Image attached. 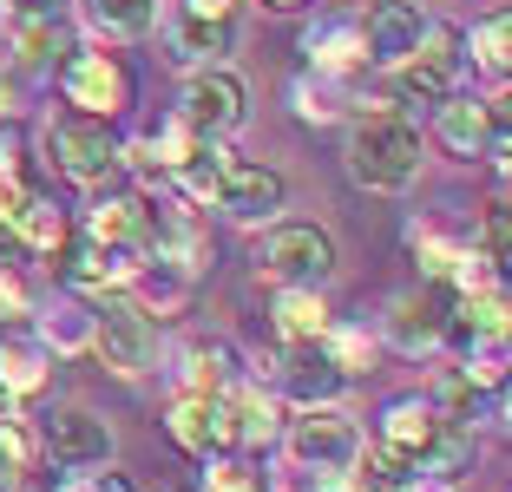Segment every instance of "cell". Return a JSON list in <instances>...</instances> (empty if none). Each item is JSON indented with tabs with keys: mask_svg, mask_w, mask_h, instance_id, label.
Returning <instances> with one entry per match:
<instances>
[{
	"mask_svg": "<svg viewBox=\"0 0 512 492\" xmlns=\"http://www.w3.org/2000/svg\"><path fill=\"white\" fill-rule=\"evenodd\" d=\"M421 164H427L421 132H414L394 105H375V112H362V119L348 125V178L362 184V191L394 197V191H407V184L421 178Z\"/></svg>",
	"mask_w": 512,
	"mask_h": 492,
	"instance_id": "1",
	"label": "cell"
},
{
	"mask_svg": "<svg viewBox=\"0 0 512 492\" xmlns=\"http://www.w3.org/2000/svg\"><path fill=\"white\" fill-rule=\"evenodd\" d=\"M256 283H302V289H322L335 276V237L322 224H263L256 237Z\"/></svg>",
	"mask_w": 512,
	"mask_h": 492,
	"instance_id": "2",
	"label": "cell"
},
{
	"mask_svg": "<svg viewBox=\"0 0 512 492\" xmlns=\"http://www.w3.org/2000/svg\"><path fill=\"white\" fill-rule=\"evenodd\" d=\"M92 355L112 374L138 381V374L158 368V322L125 289H99V302H92Z\"/></svg>",
	"mask_w": 512,
	"mask_h": 492,
	"instance_id": "3",
	"label": "cell"
},
{
	"mask_svg": "<svg viewBox=\"0 0 512 492\" xmlns=\"http://www.w3.org/2000/svg\"><path fill=\"white\" fill-rule=\"evenodd\" d=\"M283 453L302 466V473H348V466L362 460V440L368 433L355 427V414H342V407H296V420H289L283 433Z\"/></svg>",
	"mask_w": 512,
	"mask_h": 492,
	"instance_id": "4",
	"label": "cell"
},
{
	"mask_svg": "<svg viewBox=\"0 0 512 492\" xmlns=\"http://www.w3.org/2000/svg\"><path fill=\"white\" fill-rule=\"evenodd\" d=\"M46 164L73 184H112L119 171V138H112L106 119H92V112H60V119L46 125Z\"/></svg>",
	"mask_w": 512,
	"mask_h": 492,
	"instance_id": "5",
	"label": "cell"
},
{
	"mask_svg": "<svg viewBox=\"0 0 512 492\" xmlns=\"http://www.w3.org/2000/svg\"><path fill=\"white\" fill-rule=\"evenodd\" d=\"M60 92L73 112H92V119H119L125 105L138 99V79L132 66L119 60V53H106V46H92V53H66L60 60Z\"/></svg>",
	"mask_w": 512,
	"mask_h": 492,
	"instance_id": "6",
	"label": "cell"
},
{
	"mask_svg": "<svg viewBox=\"0 0 512 492\" xmlns=\"http://www.w3.org/2000/svg\"><path fill=\"white\" fill-rule=\"evenodd\" d=\"M178 119L191 125L197 138H230V132H243V119H250V92H243V79L230 73V66H191L184 99H178Z\"/></svg>",
	"mask_w": 512,
	"mask_h": 492,
	"instance_id": "7",
	"label": "cell"
},
{
	"mask_svg": "<svg viewBox=\"0 0 512 492\" xmlns=\"http://www.w3.org/2000/svg\"><path fill=\"white\" fill-rule=\"evenodd\" d=\"M460 66H467V53H460V33L440 27V20H427L421 46H414L401 66H388V73H394V92H401L407 105H440L453 86H460Z\"/></svg>",
	"mask_w": 512,
	"mask_h": 492,
	"instance_id": "8",
	"label": "cell"
},
{
	"mask_svg": "<svg viewBox=\"0 0 512 492\" xmlns=\"http://www.w3.org/2000/svg\"><path fill=\"white\" fill-rule=\"evenodd\" d=\"M211 204L224 210L230 224L263 230V224H276V217H283L289 184H283V171H276V164H256V158H224V178H217V197H211Z\"/></svg>",
	"mask_w": 512,
	"mask_h": 492,
	"instance_id": "9",
	"label": "cell"
},
{
	"mask_svg": "<svg viewBox=\"0 0 512 492\" xmlns=\"http://www.w3.org/2000/svg\"><path fill=\"white\" fill-rule=\"evenodd\" d=\"M60 276L73 289H125L132 283V269L145 263V243H106V237H86V230H66L60 237Z\"/></svg>",
	"mask_w": 512,
	"mask_h": 492,
	"instance_id": "10",
	"label": "cell"
},
{
	"mask_svg": "<svg viewBox=\"0 0 512 492\" xmlns=\"http://www.w3.org/2000/svg\"><path fill=\"white\" fill-rule=\"evenodd\" d=\"M276 433H283L276 394H263L256 381H230L217 394V447L224 453H256V447H270Z\"/></svg>",
	"mask_w": 512,
	"mask_h": 492,
	"instance_id": "11",
	"label": "cell"
},
{
	"mask_svg": "<svg viewBox=\"0 0 512 492\" xmlns=\"http://www.w3.org/2000/svg\"><path fill=\"white\" fill-rule=\"evenodd\" d=\"M447 309H453V289L434 283V276H427L421 289L394 296V309H388V348H394V355H407V361L434 355L440 335H447Z\"/></svg>",
	"mask_w": 512,
	"mask_h": 492,
	"instance_id": "12",
	"label": "cell"
},
{
	"mask_svg": "<svg viewBox=\"0 0 512 492\" xmlns=\"http://www.w3.org/2000/svg\"><path fill=\"white\" fill-rule=\"evenodd\" d=\"M270 368H276V394L289 407H335L348 394V374L329 361L322 342H283V355Z\"/></svg>",
	"mask_w": 512,
	"mask_h": 492,
	"instance_id": "13",
	"label": "cell"
},
{
	"mask_svg": "<svg viewBox=\"0 0 512 492\" xmlns=\"http://www.w3.org/2000/svg\"><path fill=\"white\" fill-rule=\"evenodd\" d=\"M40 447H46V460L60 466V473H79V466H106V460H112V427L92 414V407H60V414H46Z\"/></svg>",
	"mask_w": 512,
	"mask_h": 492,
	"instance_id": "14",
	"label": "cell"
},
{
	"mask_svg": "<svg viewBox=\"0 0 512 492\" xmlns=\"http://www.w3.org/2000/svg\"><path fill=\"white\" fill-rule=\"evenodd\" d=\"M440 427H447V414H440L427 394H407V401H388L381 407V427H375V447L388 453V460H401L407 473L427 460V447L440 440Z\"/></svg>",
	"mask_w": 512,
	"mask_h": 492,
	"instance_id": "15",
	"label": "cell"
},
{
	"mask_svg": "<svg viewBox=\"0 0 512 492\" xmlns=\"http://www.w3.org/2000/svg\"><path fill=\"white\" fill-rule=\"evenodd\" d=\"M434 132H440V145H447L453 158H486L493 138H506L499 132V105L467 99V92H447V99L434 105Z\"/></svg>",
	"mask_w": 512,
	"mask_h": 492,
	"instance_id": "16",
	"label": "cell"
},
{
	"mask_svg": "<svg viewBox=\"0 0 512 492\" xmlns=\"http://www.w3.org/2000/svg\"><path fill=\"white\" fill-rule=\"evenodd\" d=\"M421 33H427L421 0H375L362 20V40H368V60L375 66H401L421 46Z\"/></svg>",
	"mask_w": 512,
	"mask_h": 492,
	"instance_id": "17",
	"label": "cell"
},
{
	"mask_svg": "<svg viewBox=\"0 0 512 492\" xmlns=\"http://www.w3.org/2000/svg\"><path fill=\"white\" fill-rule=\"evenodd\" d=\"M230 381H243L237 342H224V335H197V342L178 348V394H204V401H217Z\"/></svg>",
	"mask_w": 512,
	"mask_h": 492,
	"instance_id": "18",
	"label": "cell"
},
{
	"mask_svg": "<svg viewBox=\"0 0 512 492\" xmlns=\"http://www.w3.org/2000/svg\"><path fill=\"white\" fill-rule=\"evenodd\" d=\"M125 296H132L151 322H178V315L191 309V296H197V276H191V269H178V263H165V256H145V263L132 269Z\"/></svg>",
	"mask_w": 512,
	"mask_h": 492,
	"instance_id": "19",
	"label": "cell"
},
{
	"mask_svg": "<svg viewBox=\"0 0 512 492\" xmlns=\"http://www.w3.org/2000/svg\"><path fill=\"white\" fill-rule=\"evenodd\" d=\"M302 53H309V73H348V66L368 60L362 20L355 14H322L302 27Z\"/></svg>",
	"mask_w": 512,
	"mask_h": 492,
	"instance_id": "20",
	"label": "cell"
},
{
	"mask_svg": "<svg viewBox=\"0 0 512 492\" xmlns=\"http://www.w3.org/2000/svg\"><path fill=\"white\" fill-rule=\"evenodd\" d=\"M237 53V20H204L171 7V60L178 66H224Z\"/></svg>",
	"mask_w": 512,
	"mask_h": 492,
	"instance_id": "21",
	"label": "cell"
},
{
	"mask_svg": "<svg viewBox=\"0 0 512 492\" xmlns=\"http://www.w3.org/2000/svg\"><path fill=\"white\" fill-rule=\"evenodd\" d=\"M145 204L151 197H138V191H99L92 184V204L79 217V230L106 237V243H145Z\"/></svg>",
	"mask_w": 512,
	"mask_h": 492,
	"instance_id": "22",
	"label": "cell"
},
{
	"mask_svg": "<svg viewBox=\"0 0 512 492\" xmlns=\"http://www.w3.org/2000/svg\"><path fill=\"white\" fill-rule=\"evenodd\" d=\"M40 348L53 361H66V355H86L92 348V302H79V296H60V302H46L40 315Z\"/></svg>",
	"mask_w": 512,
	"mask_h": 492,
	"instance_id": "23",
	"label": "cell"
},
{
	"mask_svg": "<svg viewBox=\"0 0 512 492\" xmlns=\"http://www.w3.org/2000/svg\"><path fill=\"white\" fill-rule=\"evenodd\" d=\"M14 33V73H53L73 53V27L66 20H20Z\"/></svg>",
	"mask_w": 512,
	"mask_h": 492,
	"instance_id": "24",
	"label": "cell"
},
{
	"mask_svg": "<svg viewBox=\"0 0 512 492\" xmlns=\"http://www.w3.org/2000/svg\"><path fill=\"white\" fill-rule=\"evenodd\" d=\"M270 322L283 342H316L329 328V309H322V289H302V283H276L270 296Z\"/></svg>",
	"mask_w": 512,
	"mask_h": 492,
	"instance_id": "25",
	"label": "cell"
},
{
	"mask_svg": "<svg viewBox=\"0 0 512 492\" xmlns=\"http://www.w3.org/2000/svg\"><path fill=\"white\" fill-rule=\"evenodd\" d=\"M79 20L99 40H145L158 27V0H79Z\"/></svg>",
	"mask_w": 512,
	"mask_h": 492,
	"instance_id": "26",
	"label": "cell"
},
{
	"mask_svg": "<svg viewBox=\"0 0 512 492\" xmlns=\"http://www.w3.org/2000/svg\"><path fill=\"white\" fill-rule=\"evenodd\" d=\"M165 433L178 440L191 460H211V453H224L217 447V401H204V394H178L171 401V414H165Z\"/></svg>",
	"mask_w": 512,
	"mask_h": 492,
	"instance_id": "27",
	"label": "cell"
},
{
	"mask_svg": "<svg viewBox=\"0 0 512 492\" xmlns=\"http://www.w3.org/2000/svg\"><path fill=\"white\" fill-rule=\"evenodd\" d=\"M224 158H230L224 138H197V151L178 164V171H171V184H178L184 204H197V210L211 204V197H217V178H224Z\"/></svg>",
	"mask_w": 512,
	"mask_h": 492,
	"instance_id": "28",
	"label": "cell"
},
{
	"mask_svg": "<svg viewBox=\"0 0 512 492\" xmlns=\"http://www.w3.org/2000/svg\"><path fill=\"white\" fill-rule=\"evenodd\" d=\"M0 381H7V401H33V394L53 381V355L46 348H20V342H0Z\"/></svg>",
	"mask_w": 512,
	"mask_h": 492,
	"instance_id": "29",
	"label": "cell"
},
{
	"mask_svg": "<svg viewBox=\"0 0 512 492\" xmlns=\"http://www.w3.org/2000/svg\"><path fill=\"white\" fill-rule=\"evenodd\" d=\"M14 230L27 237V250H33V256H40V250L53 256V250H60V237H66L73 224H66V210L53 204V197L27 191V197H20V210H14Z\"/></svg>",
	"mask_w": 512,
	"mask_h": 492,
	"instance_id": "30",
	"label": "cell"
},
{
	"mask_svg": "<svg viewBox=\"0 0 512 492\" xmlns=\"http://www.w3.org/2000/svg\"><path fill=\"white\" fill-rule=\"evenodd\" d=\"M460 46H473V66L486 79H506L512 66V14H486L473 33H460Z\"/></svg>",
	"mask_w": 512,
	"mask_h": 492,
	"instance_id": "31",
	"label": "cell"
},
{
	"mask_svg": "<svg viewBox=\"0 0 512 492\" xmlns=\"http://www.w3.org/2000/svg\"><path fill=\"white\" fill-rule=\"evenodd\" d=\"M296 119H309V125H329V119H342L348 112V92H342V73H316V79H296Z\"/></svg>",
	"mask_w": 512,
	"mask_h": 492,
	"instance_id": "32",
	"label": "cell"
},
{
	"mask_svg": "<svg viewBox=\"0 0 512 492\" xmlns=\"http://www.w3.org/2000/svg\"><path fill=\"white\" fill-rule=\"evenodd\" d=\"M316 342L329 348V361H335V368L348 374V381H355V374H368V368H375V335H368V328L329 322V328H322V335H316Z\"/></svg>",
	"mask_w": 512,
	"mask_h": 492,
	"instance_id": "33",
	"label": "cell"
},
{
	"mask_svg": "<svg viewBox=\"0 0 512 492\" xmlns=\"http://www.w3.org/2000/svg\"><path fill=\"white\" fill-rule=\"evenodd\" d=\"M33 447H40V433L7 407V414H0V492H14V479L33 466Z\"/></svg>",
	"mask_w": 512,
	"mask_h": 492,
	"instance_id": "34",
	"label": "cell"
},
{
	"mask_svg": "<svg viewBox=\"0 0 512 492\" xmlns=\"http://www.w3.org/2000/svg\"><path fill=\"white\" fill-rule=\"evenodd\" d=\"M197 492H270V479L256 473L243 453H211L204 473H197Z\"/></svg>",
	"mask_w": 512,
	"mask_h": 492,
	"instance_id": "35",
	"label": "cell"
},
{
	"mask_svg": "<svg viewBox=\"0 0 512 492\" xmlns=\"http://www.w3.org/2000/svg\"><path fill=\"white\" fill-rule=\"evenodd\" d=\"M480 394H499V388H480V381H473L467 368H440V374H434V394H427V401H434L447 420H473Z\"/></svg>",
	"mask_w": 512,
	"mask_h": 492,
	"instance_id": "36",
	"label": "cell"
},
{
	"mask_svg": "<svg viewBox=\"0 0 512 492\" xmlns=\"http://www.w3.org/2000/svg\"><path fill=\"white\" fill-rule=\"evenodd\" d=\"M414 250H421V269L427 276H434V283H447V269L460 263V250H467V243L460 237H447V230H434V224H414Z\"/></svg>",
	"mask_w": 512,
	"mask_h": 492,
	"instance_id": "37",
	"label": "cell"
},
{
	"mask_svg": "<svg viewBox=\"0 0 512 492\" xmlns=\"http://www.w3.org/2000/svg\"><path fill=\"white\" fill-rule=\"evenodd\" d=\"M460 368H467L480 388H506V335H486V342H473L467 355H460Z\"/></svg>",
	"mask_w": 512,
	"mask_h": 492,
	"instance_id": "38",
	"label": "cell"
},
{
	"mask_svg": "<svg viewBox=\"0 0 512 492\" xmlns=\"http://www.w3.org/2000/svg\"><path fill=\"white\" fill-rule=\"evenodd\" d=\"M33 315V296L20 283V269H0V322H27Z\"/></svg>",
	"mask_w": 512,
	"mask_h": 492,
	"instance_id": "39",
	"label": "cell"
},
{
	"mask_svg": "<svg viewBox=\"0 0 512 492\" xmlns=\"http://www.w3.org/2000/svg\"><path fill=\"white\" fill-rule=\"evenodd\" d=\"M0 14H7V27H20V20H66V0H0Z\"/></svg>",
	"mask_w": 512,
	"mask_h": 492,
	"instance_id": "40",
	"label": "cell"
},
{
	"mask_svg": "<svg viewBox=\"0 0 512 492\" xmlns=\"http://www.w3.org/2000/svg\"><path fill=\"white\" fill-rule=\"evenodd\" d=\"M480 250L493 256L499 269H506V204H493L486 210V230H480Z\"/></svg>",
	"mask_w": 512,
	"mask_h": 492,
	"instance_id": "41",
	"label": "cell"
},
{
	"mask_svg": "<svg viewBox=\"0 0 512 492\" xmlns=\"http://www.w3.org/2000/svg\"><path fill=\"white\" fill-rule=\"evenodd\" d=\"M27 237H20V230H14V217H0V269H20V263H27Z\"/></svg>",
	"mask_w": 512,
	"mask_h": 492,
	"instance_id": "42",
	"label": "cell"
},
{
	"mask_svg": "<svg viewBox=\"0 0 512 492\" xmlns=\"http://www.w3.org/2000/svg\"><path fill=\"white\" fill-rule=\"evenodd\" d=\"M20 197H27V184H20V164H0V217H14Z\"/></svg>",
	"mask_w": 512,
	"mask_h": 492,
	"instance_id": "43",
	"label": "cell"
},
{
	"mask_svg": "<svg viewBox=\"0 0 512 492\" xmlns=\"http://www.w3.org/2000/svg\"><path fill=\"white\" fill-rule=\"evenodd\" d=\"M178 14H204V20H237L243 0H178Z\"/></svg>",
	"mask_w": 512,
	"mask_h": 492,
	"instance_id": "44",
	"label": "cell"
},
{
	"mask_svg": "<svg viewBox=\"0 0 512 492\" xmlns=\"http://www.w3.org/2000/svg\"><path fill=\"white\" fill-rule=\"evenodd\" d=\"M394 492H460V486H453V479H440V473H407Z\"/></svg>",
	"mask_w": 512,
	"mask_h": 492,
	"instance_id": "45",
	"label": "cell"
},
{
	"mask_svg": "<svg viewBox=\"0 0 512 492\" xmlns=\"http://www.w3.org/2000/svg\"><path fill=\"white\" fill-rule=\"evenodd\" d=\"M53 492H99V479H92V466H79V473L53 479Z\"/></svg>",
	"mask_w": 512,
	"mask_h": 492,
	"instance_id": "46",
	"label": "cell"
},
{
	"mask_svg": "<svg viewBox=\"0 0 512 492\" xmlns=\"http://www.w3.org/2000/svg\"><path fill=\"white\" fill-rule=\"evenodd\" d=\"M263 7H276V14H289V7H302V0H263Z\"/></svg>",
	"mask_w": 512,
	"mask_h": 492,
	"instance_id": "47",
	"label": "cell"
},
{
	"mask_svg": "<svg viewBox=\"0 0 512 492\" xmlns=\"http://www.w3.org/2000/svg\"><path fill=\"white\" fill-rule=\"evenodd\" d=\"M7 407H14V401H7V381H0V414H7Z\"/></svg>",
	"mask_w": 512,
	"mask_h": 492,
	"instance_id": "48",
	"label": "cell"
},
{
	"mask_svg": "<svg viewBox=\"0 0 512 492\" xmlns=\"http://www.w3.org/2000/svg\"><path fill=\"white\" fill-rule=\"evenodd\" d=\"M0 138H7V112H0Z\"/></svg>",
	"mask_w": 512,
	"mask_h": 492,
	"instance_id": "49",
	"label": "cell"
},
{
	"mask_svg": "<svg viewBox=\"0 0 512 492\" xmlns=\"http://www.w3.org/2000/svg\"><path fill=\"white\" fill-rule=\"evenodd\" d=\"M0 27H7V14H0Z\"/></svg>",
	"mask_w": 512,
	"mask_h": 492,
	"instance_id": "50",
	"label": "cell"
}]
</instances>
